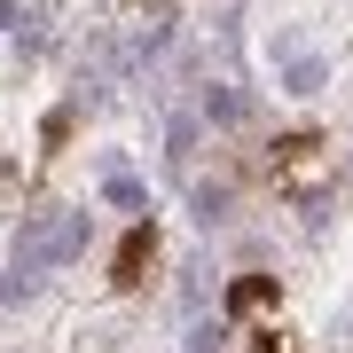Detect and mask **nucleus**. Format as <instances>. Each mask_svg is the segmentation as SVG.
Wrapping results in <instances>:
<instances>
[{
  "label": "nucleus",
  "mask_w": 353,
  "mask_h": 353,
  "mask_svg": "<svg viewBox=\"0 0 353 353\" xmlns=\"http://www.w3.org/2000/svg\"><path fill=\"white\" fill-rule=\"evenodd\" d=\"M267 173H275V189H283V196L314 204V196H322V181L338 173V150H330L322 134H283L275 150H267Z\"/></svg>",
  "instance_id": "obj_1"
},
{
  "label": "nucleus",
  "mask_w": 353,
  "mask_h": 353,
  "mask_svg": "<svg viewBox=\"0 0 353 353\" xmlns=\"http://www.w3.org/2000/svg\"><path fill=\"white\" fill-rule=\"evenodd\" d=\"M267 299H275V275H243L236 290H228V306H236V330H228V338H220V353H299V345L283 338V330L252 322V314H259Z\"/></svg>",
  "instance_id": "obj_2"
},
{
  "label": "nucleus",
  "mask_w": 353,
  "mask_h": 353,
  "mask_svg": "<svg viewBox=\"0 0 353 353\" xmlns=\"http://www.w3.org/2000/svg\"><path fill=\"white\" fill-rule=\"evenodd\" d=\"M87 252V212H39L24 220V236H16V259L24 267H63Z\"/></svg>",
  "instance_id": "obj_3"
},
{
  "label": "nucleus",
  "mask_w": 353,
  "mask_h": 353,
  "mask_svg": "<svg viewBox=\"0 0 353 353\" xmlns=\"http://www.w3.org/2000/svg\"><path fill=\"white\" fill-rule=\"evenodd\" d=\"M150 259H157V228H150V220H134V236L118 243V259H110V283H118V290H134Z\"/></svg>",
  "instance_id": "obj_4"
},
{
  "label": "nucleus",
  "mask_w": 353,
  "mask_h": 353,
  "mask_svg": "<svg viewBox=\"0 0 353 353\" xmlns=\"http://www.w3.org/2000/svg\"><path fill=\"white\" fill-rule=\"evenodd\" d=\"M102 189H110V204H118V212H141V204H150V196H141V181H134V173H110Z\"/></svg>",
  "instance_id": "obj_5"
}]
</instances>
